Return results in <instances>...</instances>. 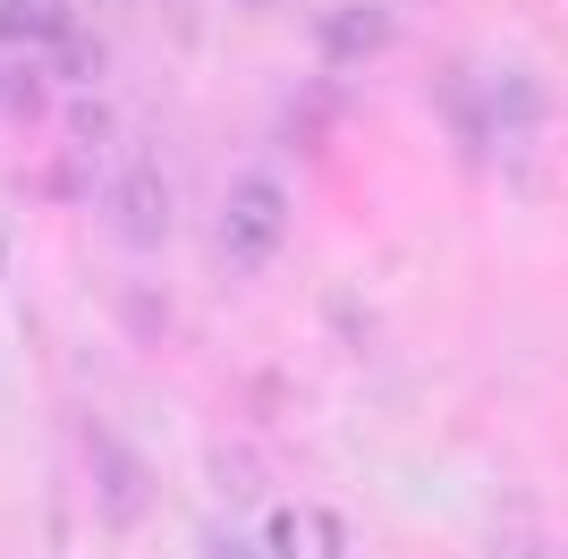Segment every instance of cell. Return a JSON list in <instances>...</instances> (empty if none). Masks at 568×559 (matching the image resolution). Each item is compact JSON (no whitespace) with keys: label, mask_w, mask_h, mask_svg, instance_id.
<instances>
[{"label":"cell","mask_w":568,"mask_h":559,"mask_svg":"<svg viewBox=\"0 0 568 559\" xmlns=\"http://www.w3.org/2000/svg\"><path fill=\"white\" fill-rule=\"evenodd\" d=\"M60 26H69L60 0H0V51H43Z\"/></svg>","instance_id":"5"},{"label":"cell","mask_w":568,"mask_h":559,"mask_svg":"<svg viewBox=\"0 0 568 559\" xmlns=\"http://www.w3.org/2000/svg\"><path fill=\"white\" fill-rule=\"evenodd\" d=\"M213 246H221V263H230V272H263V263L288 246V186H281V179H263V170L230 179Z\"/></svg>","instance_id":"1"},{"label":"cell","mask_w":568,"mask_h":559,"mask_svg":"<svg viewBox=\"0 0 568 559\" xmlns=\"http://www.w3.org/2000/svg\"><path fill=\"white\" fill-rule=\"evenodd\" d=\"M297 535H306V517H297V509H272V517H263L255 559H297Z\"/></svg>","instance_id":"7"},{"label":"cell","mask_w":568,"mask_h":559,"mask_svg":"<svg viewBox=\"0 0 568 559\" xmlns=\"http://www.w3.org/2000/svg\"><path fill=\"white\" fill-rule=\"evenodd\" d=\"M26 102H34V93H26L18 77H9V69H0V111H26Z\"/></svg>","instance_id":"8"},{"label":"cell","mask_w":568,"mask_h":559,"mask_svg":"<svg viewBox=\"0 0 568 559\" xmlns=\"http://www.w3.org/2000/svg\"><path fill=\"white\" fill-rule=\"evenodd\" d=\"M43 69L60 77V85H94V77H102V43L69 18V26H60V34L43 43Z\"/></svg>","instance_id":"6"},{"label":"cell","mask_w":568,"mask_h":559,"mask_svg":"<svg viewBox=\"0 0 568 559\" xmlns=\"http://www.w3.org/2000/svg\"><path fill=\"white\" fill-rule=\"evenodd\" d=\"M102 230L128 246V255H153L170 237V179L153 153H128V162L111 170V186H102Z\"/></svg>","instance_id":"2"},{"label":"cell","mask_w":568,"mask_h":559,"mask_svg":"<svg viewBox=\"0 0 568 559\" xmlns=\"http://www.w3.org/2000/svg\"><path fill=\"white\" fill-rule=\"evenodd\" d=\"M85 449H94V491H102V517L111 526H136L144 509H153V475H144L136 449H119L102 424H85Z\"/></svg>","instance_id":"3"},{"label":"cell","mask_w":568,"mask_h":559,"mask_svg":"<svg viewBox=\"0 0 568 559\" xmlns=\"http://www.w3.org/2000/svg\"><path fill=\"white\" fill-rule=\"evenodd\" d=\"M213 559H255V551H246L237 535H213Z\"/></svg>","instance_id":"9"},{"label":"cell","mask_w":568,"mask_h":559,"mask_svg":"<svg viewBox=\"0 0 568 559\" xmlns=\"http://www.w3.org/2000/svg\"><path fill=\"white\" fill-rule=\"evenodd\" d=\"M390 43H399V18H390L382 0H348V9L323 18V60H332V69H365V60H382Z\"/></svg>","instance_id":"4"}]
</instances>
